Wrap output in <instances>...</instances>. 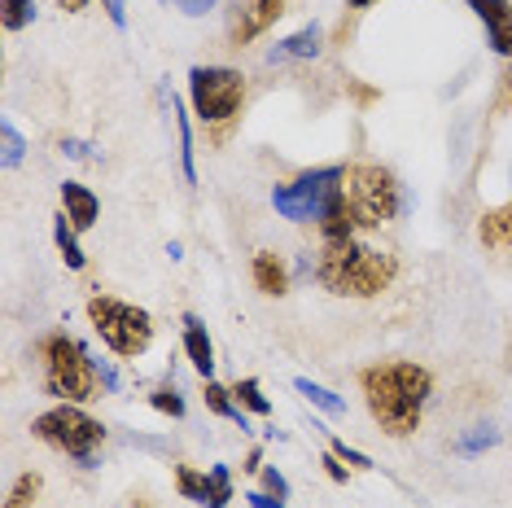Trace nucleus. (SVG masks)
<instances>
[{"label":"nucleus","instance_id":"18","mask_svg":"<svg viewBox=\"0 0 512 508\" xmlns=\"http://www.w3.org/2000/svg\"><path fill=\"white\" fill-rule=\"evenodd\" d=\"M294 390L311 403V408H320L324 417H346V399H342V395H333V390H329V386H320V381L294 377Z\"/></svg>","mask_w":512,"mask_h":508},{"label":"nucleus","instance_id":"39","mask_svg":"<svg viewBox=\"0 0 512 508\" xmlns=\"http://www.w3.org/2000/svg\"><path fill=\"white\" fill-rule=\"evenodd\" d=\"M508 84H512V75H508Z\"/></svg>","mask_w":512,"mask_h":508},{"label":"nucleus","instance_id":"9","mask_svg":"<svg viewBox=\"0 0 512 508\" xmlns=\"http://www.w3.org/2000/svg\"><path fill=\"white\" fill-rule=\"evenodd\" d=\"M281 14H285V0H232V14H228L232 49H246L250 40H259L267 27H276Z\"/></svg>","mask_w":512,"mask_h":508},{"label":"nucleus","instance_id":"37","mask_svg":"<svg viewBox=\"0 0 512 508\" xmlns=\"http://www.w3.org/2000/svg\"><path fill=\"white\" fill-rule=\"evenodd\" d=\"M241 469H246V473H259V469H263V465H259V452H250V456H246V465H241Z\"/></svg>","mask_w":512,"mask_h":508},{"label":"nucleus","instance_id":"26","mask_svg":"<svg viewBox=\"0 0 512 508\" xmlns=\"http://www.w3.org/2000/svg\"><path fill=\"white\" fill-rule=\"evenodd\" d=\"M176 491L184 495V500L202 504V495H206V473H197V469H189V465H176Z\"/></svg>","mask_w":512,"mask_h":508},{"label":"nucleus","instance_id":"21","mask_svg":"<svg viewBox=\"0 0 512 508\" xmlns=\"http://www.w3.org/2000/svg\"><path fill=\"white\" fill-rule=\"evenodd\" d=\"M232 399H237L246 412H254V417H267V412H272V399L263 395V386L254 377H241L237 386H232Z\"/></svg>","mask_w":512,"mask_h":508},{"label":"nucleus","instance_id":"13","mask_svg":"<svg viewBox=\"0 0 512 508\" xmlns=\"http://www.w3.org/2000/svg\"><path fill=\"white\" fill-rule=\"evenodd\" d=\"M62 211H66V219L75 224V233H88V228L101 219V202H97V193H92L88 184L66 180V184H62Z\"/></svg>","mask_w":512,"mask_h":508},{"label":"nucleus","instance_id":"7","mask_svg":"<svg viewBox=\"0 0 512 508\" xmlns=\"http://www.w3.org/2000/svg\"><path fill=\"white\" fill-rule=\"evenodd\" d=\"M346 206L355 211L359 228H381L390 219H399L407 202H403L394 171L377 163H355V167H346Z\"/></svg>","mask_w":512,"mask_h":508},{"label":"nucleus","instance_id":"33","mask_svg":"<svg viewBox=\"0 0 512 508\" xmlns=\"http://www.w3.org/2000/svg\"><path fill=\"white\" fill-rule=\"evenodd\" d=\"M62 154L79 158V163H97L101 158V154H92V145H84V141H62Z\"/></svg>","mask_w":512,"mask_h":508},{"label":"nucleus","instance_id":"24","mask_svg":"<svg viewBox=\"0 0 512 508\" xmlns=\"http://www.w3.org/2000/svg\"><path fill=\"white\" fill-rule=\"evenodd\" d=\"M495 443H499V425H473V434L460 438L456 452L460 456H477V452H486V447H495Z\"/></svg>","mask_w":512,"mask_h":508},{"label":"nucleus","instance_id":"17","mask_svg":"<svg viewBox=\"0 0 512 508\" xmlns=\"http://www.w3.org/2000/svg\"><path fill=\"white\" fill-rule=\"evenodd\" d=\"M206 408H211L215 417H224L232 425H241V430H250V412L241 408V403L232 399V390L219 386V381H206Z\"/></svg>","mask_w":512,"mask_h":508},{"label":"nucleus","instance_id":"4","mask_svg":"<svg viewBox=\"0 0 512 508\" xmlns=\"http://www.w3.org/2000/svg\"><path fill=\"white\" fill-rule=\"evenodd\" d=\"M346 198V167H316L302 171L289 184H276L272 189V206L276 215L289 219V224H324Z\"/></svg>","mask_w":512,"mask_h":508},{"label":"nucleus","instance_id":"27","mask_svg":"<svg viewBox=\"0 0 512 508\" xmlns=\"http://www.w3.org/2000/svg\"><path fill=\"white\" fill-rule=\"evenodd\" d=\"M149 408H154V412H162V417H184V395H180V390L176 386H158L154 390V395H149Z\"/></svg>","mask_w":512,"mask_h":508},{"label":"nucleus","instance_id":"19","mask_svg":"<svg viewBox=\"0 0 512 508\" xmlns=\"http://www.w3.org/2000/svg\"><path fill=\"white\" fill-rule=\"evenodd\" d=\"M171 119H176V136H180V171L184 180L197 184V149H193V127H189V114L180 110V101L171 97Z\"/></svg>","mask_w":512,"mask_h":508},{"label":"nucleus","instance_id":"12","mask_svg":"<svg viewBox=\"0 0 512 508\" xmlns=\"http://www.w3.org/2000/svg\"><path fill=\"white\" fill-rule=\"evenodd\" d=\"M324 53V27H302L294 31V36H285L281 44H272L267 49V62H311V57H320Z\"/></svg>","mask_w":512,"mask_h":508},{"label":"nucleus","instance_id":"36","mask_svg":"<svg viewBox=\"0 0 512 508\" xmlns=\"http://www.w3.org/2000/svg\"><path fill=\"white\" fill-rule=\"evenodd\" d=\"M57 9H66V14H84L88 0H57Z\"/></svg>","mask_w":512,"mask_h":508},{"label":"nucleus","instance_id":"3","mask_svg":"<svg viewBox=\"0 0 512 508\" xmlns=\"http://www.w3.org/2000/svg\"><path fill=\"white\" fill-rule=\"evenodd\" d=\"M40 381L44 395H53L57 403H88L101 395L92 351L84 342H75L71 333H49L40 342Z\"/></svg>","mask_w":512,"mask_h":508},{"label":"nucleus","instance_id":"38","mask_svg":"<svg viewBox=\"0 0 512 508\" xmlns=\"http://www.w3.org/2000/svg\"><path fill=\"white\" fill-rule=\"evenodd\" d=\"M346 5H351V9H368L372 0H346Z\"/></svg>","mask_w":512,"mask_h":508},{"label":"nucleus","instance_id":"35","mask_svg":"<svg viewBox=\"0 0 512 508\" xmlns=\"http://www.w3.org/2000/svg\"><path fill=\"white\" fill-rule=\"evenodd\" d=\"M101 9L110 14L114 27H127V5H123V0H101Z\"/></svg>","mask_w":512,"mask_h":508},{"label":"nucleus","instance_id":"14","mask_svg":"<svg viewBox=\"0 0 512 508\" xmlns=\"http://www.w3.org/2000/svg\"><path fill=\"white\" fill-rule=\"evenodd\" d=\"M250 276H254V290L267 294V298H281L289 290V268H285L281 254H272V250L254 254V259H250Z\"/></svg>","mask_w":512,"mask_h":508},{"label":"nucleus","instance_id":"16","mask_svg":"<svg viewBox=\"0 0 512 508\" xmlns=\"http://www.w3.org/2000/svg\"><path fill=\"white\" fill-rule=\"evenodd\" d=\"M53 241H57V250H62V259H66V268L71 272L88 268V254H84V246H79V233H75L71 219H66V211L53 215Z\"/></svg>","mask_w":512,"mask_h":508},{"label":"nucleus","instance_id":"23","mask_svg":"<svg viewBox=\"0 0 512 508\" xmlns=\"http://www.w3.org/2000/svg\"><path fill=\"white\" fill-rule=\"evenodd\" d=\"M0 22L5 31H22L36 22V0H0Z\"/></svg>","mask_w":512,"mask_h":508},{"label":"nucleus","instance_id":"22","mask_svg":"<svg viewBox=\"0 0 512 508\" xmlns=\"http://www.w3.org/2000/svg\"><path fill=\"white\" fill-rule=\"evenodd\" d=\"M40 487H44V478L40 473H18L14 478V487H9V500H5V508H31L40 500Z\"/></svg>","mask_w":512,"mask_h":508},{"label":"nucleus","instance_id":"2","mask_svg":"<svg viewBox=\"0 0 512 508\" xmlns=\"http://www.w3.org/2000/svg\"><path fill=\"white\" fill-rule=\"evenodd\" d=\"M394 276H399V259L364 241H333L316 259V281L337 298H377L394 285Z\"/></svg>","mask_w":512,"mask_h":508},{"label":"nucleus","instance_id":"32","mask_svg":"<svg viewBox=\"0 0 512 508\" xmlns=\"http://www.w3.org/2000/svg\"><path fill=\"white\" fill-rule=\"evenodd\" d=\"M320 465H324V473H329L333 482H346V478H351V473H346V460L337 456V452H324V460H320Z\"/></svg>","mask_w":512,"mask_h":508},{"label":"nucleus","instance_id":"29","mask_svg":"<svg viewBox=\"0 0 512 508\" xmlns=\"http://www.w3.org/2000/svg\"><path fill=\"white\" fill-rule=\"evenodd\" d=\"M162 5L176 9V14H184V18H206L219 0H162Z\"/></svg>","mask_w":512,"mask_h":508},{"label":"nucleus","instance_id":"8","mask_svg":"<svg viewBox=\"0 0 512 508\" xmlns=\"http://www.w3.org/2000/svg\"><path fill=\"white\" fill-rule=\"evenodd\" d=\"M189 101L193 114L211 127H224L241 114L246 101V75L232 66H193L189 71Z\"/></svg>","mask_w":512,"mask_h":508},{"label":"nucleus","instance_id":"31","mask_svg":"<svg viewBox=\"0 0 512 508\" xmlns=\"http://www.w3.org/2000/svg\"><path fill=\"white\" fill-rule=\"evenodd\" d=\"M263 491H272V495H281V500H289V478L281 469H272V465H263Z\"/></svg>","mask_w":512,"mask_h":508},{"label":"nucleus","instance_id":"28","mask_svg":"<svg viewBox=\"0 0 512 508\" xmlns=\"http://www.w3.org/2000/svg\"><path fill=\"white\" fill-rule=\"evenodd\" d=\"M329 452H337V456H342L351 469H372V460H368L364 452H359V447L346 443V438H329Z\"/></svg>","mask_w":512,"mask_h":508},{"label":"nucleus","instance_id":"30","mask_svg":"<svg viewBox=\"0 0 512 508\" xmlns=\"http://www.w3.org/2000/svg\"><path fill=\"white\" fill-rule=\"evenodd\" d=\"M92 364H97V377H101V390H106V395H119V368H114L110 360H101V355H92Z\"/></svg>","mask_w":512,"mask_h":508},{"label":"nucleus","instance_id":"5","mask_svg":"<svg viewBox=\"0 0 512 508\" xmlns=\"http://www.w3.org/2000/svg\"><path fill=\"white\" fill-rule=\"evenodd\" d=\"M31 434L53 452L79 460L84 469H97V447L106 443V425L84 412V403H53L49 412L31 421Z\"/></svg>","mask_w":512,"mask_h":508},{"label":"nucleus","instance_id":"10","mask_svg":"<svg viewBox=\"0 0 512 508\" xmlns=\"http://www.w3.org/2000/svg\"><path fill=\"white\" fill-rule=\"evenodd\" d=\"M473 9V18L482 22L486 44L499 57H512V0H464Z\"/></svg>","mask_w":512,"mask_h":508},{"label":"nucleus","instance_id":"20","mask_svg":"<svg viewBox=\"0 0 512 508\" xmlns=\"http://www.w3.org/2000/svg\"><path fill=\"white\" fill-rule=\"evenodd\" d=\"M232 500V473L228 465H215L206 473V495H202V508H228Z\"/></svg>","mask_w":512,"mask_h":508},{"label":"nucleus","instance_id":"11","mask_svg":"<svg viewBox=\"0 0 512 508\" xmlns=\"http://www.w3.org/2000/svg\"><path fill=\"white\" fill-rule=\"evenodd\" d=\"M180 325H184V355H189L193 373L202 381H215V342H211V333H206V325L193 316V311L180 320Z\"/></svg>","mask_w":512,"mask_h":508},{"label":"nucleus","instance_id":"1","mask_svg":"<svg viewBox=\"0 0 512 508\" xmlns=\"http://www.w3.org/2000/svg\"><path fill=\"white\" fill-rule=\"evenodd\" d=\"M359 390H364L368 417L381 425V434L407 438L425 421V403L434 395V373L412 360H386L359 373Z\"/></svg>","mask_w":512,"mask_h":508},{"label":"nucleus","instance_id":"34","mask_svg":"<svg viewBox=\"0 0 512 508\" xmlns=\"http://www.w3.org/2000/svg\"><path fill=\"white\" fill-rule=\"evenodd\" d=\"M246 500H250V508H285V500L281 495H272V491H250Z\"/></svg>","mask_w":512,"mask_h":508},{"label":"nucleus","instance_id":"25","mask_svg":"<svg viewBox=\"0 0 512 508\" xmlns=\"http://www.w3.org/2000/svg\"><path fill=\"white\" fill-rule=\"evenodd\" d=\"M0 141H5V154H0V158H5V167L14 171V167L22 163V158H27V136H22L18 127L5 119V123H0Z\"/></svg>","mask_w":512,"mask_h":508},{"label":"nucleus","instance_id":"6","mask_svg":"<svg viewBox=\"0 0 512 508\" xmlns=\"http://www.w3.org/2000/svg\"><path fill=\"white\" fill-rule=\"evenodd\" d=\"M88 320L97 338L110 346L119 360H141L154 346V316L136 303H123L114 294H92L88 298Z\"/></svg>","mask_w":512,"mask_h":508},{"label":"nucleus","instance_id":"15","mask_svg":"<svg viewBox=\"0 0 512 508\" xmlns=\"http://www.w3.org/2000/svg\"><path fill=\"white\" fill-rule=\"evenodd\" d=\"M477 237H482L486 250H512V202L491 206L477 219Z\"/></svg>","mask_w":512,"mask_h":508}]
</instances>
